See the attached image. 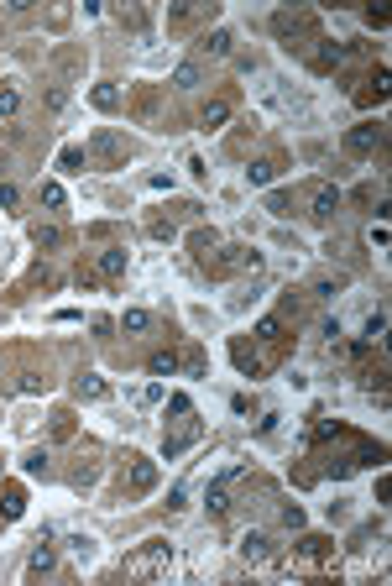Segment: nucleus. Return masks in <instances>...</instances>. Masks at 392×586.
Instances as JSON below:
<instances>
[{"mask_svg": "<svg viewBox=\"0 0 392 586\" xmlns=\"http://www.w3.org/2000/svg\"><path fill=\"white\" fill-rule=\"evenodd\" d=\"M120 330H126V335H146V330H152V314H146V309H126V314H120Z\"/></svg>", "mask_w": 392, "mask_h": 586, "instance_id": "ddd939ff", "label": "nucleus"}, {"mask_svg": "<svg viewBox=\"0 0 392 586\" xmlns=\"http://www.w3.org/2000/svg\"><path fill=\"white\" fill-rule=\"evenodd\" d=\"M299 550H304V555H324V550H330V539H319V534H309V539H299Z\"/></svg>", "mask_w": 392, "mask_h": 586, "instance_id": "c85d7f7f", "label": "nucleus"}, {"mask_svg": "<svg viewBox=\"0 0 392 586\" xmlns=\"http://www.w3.org/2000/svg\"><path fill=\"white\" fill-rule=\"evenodd\" d=\"M69 555L74 561H94V534H69Z\"/></svg>", "mask_w": 392, "mask_h": 586, "instance_id": "a211bd4d", "label": "nucleus"}, {"mask_svg": "<svg viewBox=\"0 0 392 586\" xmlns=\"http://www.w3.org/2000/svg\"><path fill=\"white\" fill-rule=\"evenodd\" d=\"M32 241H37V246H63V231H58V225H37Z\"/></svg>", "mask_w": 392, "mask_h": 586, "instance_id": "4be33fe9", "label": "nucleus"}, {"mask_svg": "<svg viewBox=\"0 0 392 586\" xmlns=\"http://www.w3.org/2000/svg\"><path fill=\"white\" fill-rule=\"evenodd\" d=\"M0 513H6V518H21V513H26V498H21L16 487L6 492V502H0Z\"/></svg>", "mask_w": 392, "mask_h": 586, "instance_id": "5701e85b", "label": "nucleus"}, {"mask_svg": "<svg viewBox=\"0 0 392 586\" xmlns=\"http://www.w3.org/2000/svg\"><path fill=\"white\" fill-rule=\"evenodd\" d=\"M194 440H199V424H194V419H188V424H183V430H178V435H168V440H162V461H178V456H183V450H188V445H194Z\"/></svg>", "mask_w": 392, "mask_h": 586, "instance_id": "20e7f679", "label": "nucleus"}, {"mask_svg": "<svg viewBox=\"0 0 392 586\" xmlns=\"http://www.w3.org/2000/svg\"><path fill=\"white\" fill-rule=\"evenodd\" d=\"M387 335V309H376V314H367V340H382Z\"/></svg>", "mask_w": 392, "mask_h": 586, "instance_id": "b1692460", "label": "nucleus"}, {"mask_svg": "<svg viewBox=\"0 0 392 586\" xmlns=\"http://www.w3.org/2000/svg\"><path fill=\"white\" fill-rule=\"evenodd\" d=\"M126 487H131V492H152V487H157V466H152V461H131V466H126Z\"/></svg>", "mask_w": 392, "mask_h": 586, "instance_id": "39448f33", "label": "nucleus"}, {"mask_svg": "<svg viewBox=\"0 0 392 586\" xmlns=\"http://www.w3.org/2000/svg\"><path fill=\"white\" fill-rule=\"evenodd\" d=\"M168 565H173V544H168V539H146L142 550L126 555V576H131V581H157Z\"/></svg>", "mask_w": 392, "mask_h": 586, "instance_id": "f257e3e1", "label": "nucleus"}, {"mask_svg": "<svg viewBox=\"0 0 392 586\" xmlns=\"http://www.w3.org/2000/svg\"><path fill=\"white\" fill-rule=\"evenodd\" d=\"M94 146H100V152H105V157H120V142L110 137V131H100V137H94Z\"/></svg>", "mask_w": 392, "mask_h": 586, "instance_id": "cd10ccee", "label": "nucleus"}, {"mask_svg": "<svg viewBox=\"0 0 392 586\" xmlns=\"http://www.w3.org/2000/svg\"><path fill=\"white\" fill-rule=\"evenodd\" d=\"M79 398H84V403H105V398H110V382L84 372V377H79Z\"/></svg>", "mask_w": 392, "mask_h": 586, "instance_id": "1a4fd4ad", "label": "nucleus"}, {"mask_svg": "<svg viewBox=\"0 0 392 586\" xmlns=\"http://www.w3.org/2000/svg\"><path fill=\"white\" fill-rule=\"evenodd\" d=\"M89 100L100 105V110H120V89H115V84H94Z\"/></svg>", "mask_w": 392, "mask_h": 586, "instance_id": "f3484780", "label": "nucleus"}, {"mask_svg": "<svg viewBox=\"0 0 392 586\" xmlns=\"http://www.w3.org/2000/svg\"><path fill=\"white\" fill-rule=\"evenodd\" d=\"M241 555H246L251 565H267L277 550H272V539H267L262 529H246V534H241Z\"/></svg>", "mask_w": 392, "mask_h": 586, "instance_id": "7ed1b4c3", "label": "nucleus"}, {"mask_svg": "<svg viewBox=\"0 0 392 586\" xmlns=\"http://www.w3.org/2000/svg\"><path fill=\"white\" fill-rule=\"evenodd\" d=\"M231 47H236L231 26H214V32H204V52H209V58H231Z\"/></svg>", "mask_w": 392, "mask_h": 586, "instance_id": "0eeeda50", "label": "nucleus"}, {"mask_svg": "<svg viewBox=\"0 0 392 586\" xmlns=\"http://www.w3.org/2000/svg\"><path fill=\"white\" fill-rule=\"evenodd\" d=\"M16 110H21V95L11 84H0V115H16Z\"/></svg>", "mask_w": 392, "mask_h": 586, "instance_id": "393cba45", "label": "nucleus"}, {"mask_svg": "<svg viewBox=\"0 0 392 586\" xmlns=\"http://www.w3.org/2000/svg\"><path fill=\"white\" fill-rule=\"evenodd\" d=\"M251 335L262 340V345H277V340H282V319H277V314H262V319H256V330H251Z\"/></svg>", "mask_w": 392, "mask_h": 586, "instance_id": "f8f14e48", "label": "nucleus"}, {"mask_svg": "<svg viewBox=\"0 0 392 586\" xmlns=\"http://www.w3.org/2000/svg\"><path fill=\"white\" fill-rule=\"evenodd\" d=\"M335 209H340V189L335 183H319L314 189V215H335Z\"/></svg>", "mask_w": 392, "mask_h": 586, "instance_id": "9d476101", "label": "nucleus"}, {"mask_svg": "<svg viewBox=\"0 0 392 586\" xmlns=\"http://www.w3.org/2000/svg\"><path fill=\"white\" fill-rule=\"evenodd\" d=\"M282 524H288V529H304V508H299V502H288V508H282Z\"/></svg>", "mask_w": 392, "mask_h": 586, "instance_id": "c756f323", "label": "nucleus"}, {"mask_svg": "<svg viewBox=\"0 0 392 586\" xmlns=\"http://www.w3.org/2000/svg\"><path fill=\"white\" fill-rule=\"evenodd\" d=\"M225 121H231V105L225 100H209L204 110H199V131H220Z\"/></svg>", "mask_w": 392, "mask_h": 586, "instance_id": "6e6552de", "label": "nucleus"}, {"mask_svg": "<svg viewBox=\"0 0 392 586\" xmlns=\"http://www.w3.org/2000/svg\"><path fill=\"white\" fill-rule=\"evenodd\" d=\"M199 84V63H178L173 69V89H194Z\"/></svg>", "mask_w": 392, "mask_h": 586, "instance_id": "6ab92c4d", "label": "nucleus"}, {"mask_svg": "<svg viewBox=\"0 0 392 586\" xmlns=\"http://www.w3.org/2000/svg\"><path fill=\"white\" fill-rule=\"evenodd\" d=\"M246 178L256 183V189H262V183H272V178H277V163H251V168H246Z\"/></svg>", "mask_w": 392, "mask_h": 586, "instance_id": "412c9836", "label": "nucleus"}, {"mask_svg": "<svg viewBox=\"0 0 392 586\" xmlns=\"http://www.w3.org/2000/svg\"><path fill=\"white\" fill-rule=\"evenodd\" d=\"M152 236H157V241H173L178 231H173V220H152Z\"/></svg>", "mask_w": 392, "mask_h": 586, "instance_id": "473e14b6", "label": "nucleus"}, {"mask_svg": "<svg viewBox=\"0 0 392 586\" xmlns=\"http://www.w3.org/2000/svg\"><path fill=\"white\" fill-rule=\"evenodd\" d=\"M26 476H47V450H32L26 456Z\"/></svg>", "mask_w": 392, "mask_h": 586, "instance_id": "bb28decb", "label": "nucleus"}, {"mask_svg": "<svg viewBox=\"0 0 392 586\" xmlns=\"http://www.w3.org/2000/svg\"><path fill=\"white\" fill-rule=\"evenodd\" d=\"M63 199H69V194H63V183H58V178H47V183H42V205H52V209H58Z\"/></svg>", "mask_w": 392, "mask_h": 586, "instance_id": "a878e982", "label": "nucleus"}, {"mask_svg": "<svg viewBox=\"0 0 392 586\" xmlns=\"http://www.w3.org/2000/svg\"><path fill=\"white\" fill-rule=\"evenodd\" d=\"M0 471H6V461H0Z\"/></svg>", "mask_w": 392, "mask_h": 586, "instance_id": "72a5a7b5", "label": "nucleus"}, {"mask_svg": "<svg viewBox=\"0 0 392 586\" xmlns=\"http://www.w3.org/2000/svg\"><path fill=\"white\" fill-rule=\"evenodd\" d=\"M204 508H209L214 518H220L225 508H231V498H225V482H220V476H214V482H209V492H204Z\"/></svg>", "mask_w": 392, "mask_h": 586, "instance_id": "dca6fc26", "label": "nucleus"}, {"mask_svg": "<svg viewBox=\"0 0 392 586\" xmlns=\"http://www.w3.org/2000/svg\"><path fill=\"white\" fill-rule=\"evenodd\" d=\"M168 408H173V414H194V403H188V393H173V398H168Z\"/></svg>", "mask_w": 392, "mask_h": 586, "instance_id": "2f4dec72", "label": "nucleus"}, {"mask_svg": "<svg viewBox=\"0 0 392 586\" xmlns=\"http://www.w3.org/2000/svg\"><path fill=\"white\" fill-rule=\"evenodd\" d=\"M146 367H152V377H173V372H178V356H173V351H157Z\"/></svg>", "mask_w": 392, "mask_h": 586, "instance_id": "aec40b11", "label": "nucleus"}, {"mask_svg": "<svg viewBox=\"0 0 392 586\" xmlns=\"http://www.w3.org/2000/svg\"><path fill=\"white\" fill-rule=\"evenodd\" d=\"M345 146H350L356 157H371L376 146H382V126H376V121H361V126H350V131H345Z\"/></svg>", "mask_w": 392, "mask_h": 586, "instance_id": "f03ea898", "label": "nucleus"}, {"mask_svg": "<svg viewBox=\"0 0 392 586\" xmlns=\"http://www.w3.org/2000/svg\"><path fill=\"white\" fill-rule=\"evenodd\" d=\"M340 58H345V47H335V42H319V52H314V74H330V69H340Z\"/></svg>", "mask_w": 392, "mask_h": 586, "instance_id": "9b49d317", "label": "nucleus"}, {"mask_svg": "<svg viewBox=\"0 0 392 586\" xmlns=\"http://www.w3.org/2000/svg\"><path fill=\"white\" fill-rule=\"evenodd\" d=\"M16 199H21L16 183H0V209H16Z\"/></svg>", "mask_w": 392, "mask_h": 586, "instance_id": "7c9ffc66", "label": "nucleus"}, {"mask_svg": "<svg viewBox=\"0 0 392 586\" xmlns=\"http://www.w3.org/2000/svg\"><path fill=\"white\" fill-rule=\"evenodd\" d=\"M47 544H52V529H42V534H37V550H32V561H26V565H32V576H47V570L58 565V555H52Z\"/></svg>", "mask_w": 392, "mask_h": 586, "instance_id": "423d86ee", "label": "nucleus"}, {"mask_svg": "<svg viewBox=\"0 0 392 586\" xmlns=\"http://www.w3.org/2000/svg\"><path fill=\"white\" fill-rule=\"evenodd\" d=\"M100 272H105V277H120V272H126V251H120V246H105V251H100Z\"/></svg>", "mask_w": 392, "mask_h": 586, "instance_id": "2eb2a0df", "label": "nucleus"}, {"mask_svg": "<svg viewBox=\"0 0 392 586\" xmlns=\"http://www.w3.org/2000/svg\"><path fill=\"white\" fill-rule=\"evenodd\" d=\"M58 168H63V173H84V168H89V152H84V146H63V152H58Z\"/></svg>", "mask_w": 392, "mask_h": 586, "instance_id": "4468645a", "label": "nucleus"}]
</instances>
